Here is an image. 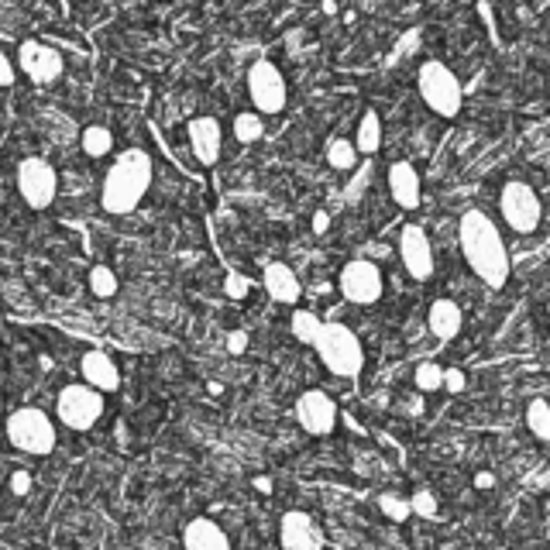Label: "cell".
I'll use <instances>...</instances> for the list:
<instances>
[{"instance_id":"obj_36","label":"cell","mask_w":550,"mask_h":550,"mask_svg":"<svg viewBox=\"0 0 550 550\" xmlns=\"http://www.w3.org/2000/svg\"><path fill=\"white\" fill-rule=\"evenodd\" d=\"M14 76H18V69H14V62L7 59L4 52H0V86H11Z\"/></svg>"},{"instance_id":"obj_4","label":"cell","mask_w":550,"mask_h":550,"mask_svg":"<svg viewBox=\"0 0 550 550\" xmlns=\"http://www.w3.org/2000/svg\"><path fill=\"white\" fill-rule=\"evenodd\" d=\"M416 86H420L423 104L434 110L437 117H458L461 114L465 90H461V80L454 76V69H447L440 59L423 62L420 76H416Z\"/></svg>"},{"instance_id":"obj_19","label":"cell","mask_w":550,"mask_h":550,"mask_svg":"<svg viewBox=\"0 0 550 550\" xmlns=\"http://www.w3.org/2000/svg\"><path fill=\"white\" fill-rule=\"evenodd\" d=\"M183 547L186 550H231V540H227V533L220 530L214 520L196 516V520L186 523V530H183Z\"/></svg>"},{"instance_id":"obj_21","label":"cell","mask_w":550,"mask_h":550,"mask_svg":"<svg viewBox=\"0 0 550 550\" xmlns=\"http://www.w3.org/2000/svg\"><path fill=\"white\" fill-rule=\"evenodd\" d=\"M355 148L358 155H375L382 148V121L375 110H365L358 121V131H355Z\"/></svg>"},{"instance_id":"obj_12","label":"cell","mask_w":550,"mask_h":550,"mask_svg":"<svg viewBox=\"0 0 550 550\" xmlns=\"http://www.w3.org/2000/svg\"><path fill=\"white\" fill-rule=\"evenodd\" d=\"M399 258H403V269L416 282H427L434 275V245H430L427 231L420 224H406L399 231Z\"/></svg>"},{"instance_id":"obj_37","label":"cell","mask_w":550,"mask_h":550,"mask_svg":"<svg viewBox=\"0 0 550 550\" xmlns=\"http://www.w3.org/2000/svg\"><path fill=\"white\" fill-rule=\"evenodd\" d=\"M327 227H330L327 210H317V214H313V234H327Z\"/></svg>"},{"instance_id":"obj_2","label":"cell","mask_w":550,"mask_h":550,"mask_svg":"<svg viewBox=\"0 0 550 550\" xmlns=\"http://www.w3.org/2000/svg\"><path fill=\"white\" fill-rule=\"evenodd\" d=\"M152 155L145 148H128L117 155V162L107 169L104 190H100V203L107 214H135L145 193L152 190Z\"/></svg>"},{"instance_id":"obj_14","label":"cell","mask_w":550,"mask_h":550,"mask_svg":"<svg viewBox=\"0 0 550 550\" xmlns=\"http://www.w3.org/2000/svg\"><path fill=\"white\" fill-rule=\"evenodd\" d=\"M279 544L282 550H324V533L310 513L289 509V513H282L279 523Z\"/></svg>"},{"instance_id":"obj_28","label":"cell","mask_w":550,"mask_h":550,"mask_svg":"<svg viewBox=\"0 0 550 550\" xmlns=\"http://www.w3.org/2000/svg\"><path fill=\"white\" fill-rule=\"evenodd\" d=\"M413 382H416V389H420V392L444 389V368H440L437 361H423V365H416Z\"/></svg>"},{"instance_id":"obj_22","label":"cell","mask_w":550,"mask_h":550,"mask_svg":"<svg viewBox=\"0 0 550 550\" xmlns=\"http://www.w3.org/2000/svg\"><path fill=\"white\" fill-rule=\"evenodd\" d=\"M327 165L337 172H351L358 165V148L351 138H334L327 145Z\"/></svg>"},{"instance_id":"obj_29","label":"cell","mask_w":550,"mask_h":550,"mask_svg":"<svg viewBox=\"0 0 550 550\" xmlns=\"http://www.w3.org/2000/svg\"><path fill=\"white\" fill-rule=\"evenodd\" d=\"M90 289H93V296H100V300H110V296H117V275H114V269H107V265H93V269H90Z\"/></svg>"},{"instance_id":"obj_5","label":"cell","mask_w":550,"mask_h":550,"mask_svg":"<svg viewBox=\"0 0 550 550\" xmlns=\"http://www.w3.org/2000/svg\"><path fill=\"white\" fill-rule=\"evenodd\" d=\"M7 440H11L18 451L45 458L55 451V423L49 420V413L35 410V406H21L7 416Z\"/></svg>"},{"instance_id":"obj_9","label":"cell","mask_w":550,"mask_h":550,"mask_svg":"<svg viewBox=\"0 0 550 550\" xmlns=\"http://www.w3.org/2000/svg\"><path fill=\"white\" fill-rule=\"evenodd\" d=\"M337 286H341L344 300L358 303V306L379 303L382 293H385L382 269L372 262V258H351V262L341 269V275H337Z\"/></svg>"},{"instance_id":"obj_10","label":"cell","mask_w":550,"mask_h":550,"mask_svg":"<svg viewBox=\"0 0 550 550\" xmlns=\"http://www.w3.org/2000/svg\"><path fill=\"white\" fill-rule=\"evenodd\" d=\"M18 193L31 210H49L59 193V176L45 159H25L18 165Z\"/></svg>"},{"instance_id":"obj_34","label":"cell","mask_w":550,"mask_h":550,"mask_svg":"<svg viewBox=\"0 0 550 550\" xmlns=\"http://www.w3.org/2000/svg\"><path fill=\"white\" fill-rule=\"evenodd\" d=\"M245 348H248V334H245V330H231V334H227V351H231V355H241Z\"/></svg>"},{"instance_id":"obj_30","label":"cell","mask_w":550,"mask_h":550,"mask_svg":"<svg viewBox=\"0 0 550 550\" xmlns=\"http://www.w3.org/2000/svg\"><path fill=\"white\" fill-rule=\"evenodd\" d=\"M379 509H382L385 516H389L392 523H406L413 516L410 499H403V495H392V492L379 495Z\"/></svg>"},{"instance_id":"obj_11","label":"cell","mask_w":550,"mask_h":550,"mask_svg":"<svg viewBox=\"0 0 550 550\" xmlns=\"http://www.w3.org/2000/svg\"><path fill=\"white\" fill-rule=\"evenodd\" d=\"M18 66H21V73H25L31 83L49 86V83H55L62 76L66 62H62V55L55 52L52 45L28 38V42H21V49H18Z\"/></svg>"},{"instance_id":"obj_17","label":"cell","mask_w":550,"mask_h":550,"mask_svg":"<svg viewBox=\"0 0 550 550\" xmlns=\"http://www.w3.org/2000/svg\"><path fill=\"white\" fill-rule=\"evenodd\" d=\"M262 282H265V293H269L275 303H296L303 296L300 275L289 269L286 262H269V265H265Z\"/></svg>"},{"instance_id":"obj_39","label":"cell","mask_w":550,"mask_h":550,"mask_svg":"<svg viewBox=\"0 0 550 550\" xmlns=\"http://www.w3.org/2000/svg\"><path fill=\"white\" fill-rule=\"evenodd\" d=\"M478 14H482V18H485V25H489V31H492V38H495V21H492V7H489V4H485V0H482V4H478Z\"/></svg>"},{"instance_id":"obj_31","label":"cell","mask_w":550,"mask_h":550,"mask_svg":"<svg viewBox=\"0 0 550 550\" xmlns=\"http://www.w3.org/2000/svg\"><path fill=\"white\" fill-rule=\"evenodd\" d=\"M410 509H413V516H423V520H434L437 516V495L430 492V489H416L413 492V499H410Z\"/></svg>"},{"instance_id":"obj_35","label":"cell","mask_w":550,"mask_h":550,"mask_svg":"<svg viewBox=\"0 0 550 550\" xmlns=\"http://www.w3.org/2000/svg\"><path fill=\"white\" fill-rule=\"evenodd\" d=\"M11 492L14 495H28L31 492V475H28V471H14V475H11Z\"/></svg>"},{"instance_id":"obj_6","label":"cell","mask_w":550,"mask_h":550,"mask_svg":"<svg viewBox=\"0 0 550 550\" xmlns=\"http://www.w3.org/2000/svg\"><path fill=\"white\" fill-rule=\"evenodd\" d=\"M499 210L502 220L513 227L516 234H533L540 227V217H544V203H540L537 190L523 179H509L499 193Z\"/></svg>"},{"instance_id":"obj_23","label":"cell","mask_w":550,"mask_h":550,"mask_svg":"<svg viewBox=\"0 0 550 550\" xmlns=\"http://www.w3.org/2000/svg\"><path fill=\"white\" fill-rule=\"evenodd\" d=\"M265 135V121L258 110H241L238 117H234V138L241 141V145H255V141H262Z\"/></svg>"},{"instance_id":"obj_18","label":"cell","mask_w":550,"mask_h":550,"mask_svg":"<svg viewBox=\"0 0 550 550\" xmlns=\"http://www.w3.org/2000/svg\"><path fill=\"white\" fill-rule=\"evenodd\" d=\"M80 368H83L86 385H93L97 392H117L121 389V372H117L114 358L104 355V351H86Z\"/></svg>"},{"instance_id":"obj_42","label":"cell","mask_w":550,"mask_h":550,"mask_svg":"<svg viewBox=\"0 0 550 550\" xmlns=\"http://www.w3.org/2000/svg\"><path fill=\"white\" fill-rule=\"evenodd\" d=\"M0 337H4V317H0Z\"/></svg>"},{"instance_id":"obj_33","label":"cell","mask_w":550,"mask_h":550,"mask_svg":"<svg viewBox=\"0 0 550 550\" xmlns=\"http://www.w3.org/2000/svg\"><path fill=\"white\" fill-rule=\"evenodd\" d=\"M465 385H468V379H465V372H461V368H444V389L447 392H454V396H458V392H465Z\"/></svg>"},{"instance_id":"obj_20","label":"cell","mask_w":550,"mask_h":550,"mask_svg":"<svg viewBox=\"0 0 550 550\" xmlns=\"http://www.w3.org/2000/svg\"><path fill=\"white\" fill-rule=\"evenodd\" d=\"M461 324H465V313L454 300H434L427 313V327L437 341H454L461 334Z\"/></svg>"},{"instance_id":"obj_15","label":"cell","mask_w":550,"mask_h":550,"mask_svg":"<svg viewBox=\"0 0 550 550\" xmlns=\"http://www.w3.org/2000/svg\"><path fill=\"white\" fill-rule=\"evenodd\" d=\"M186 135H190V148H193V155H196V162L200 165H214L220 159L224 131H220L217 117H193L190 128H186Z\"/></svg>"},{"instance_id":"obj_26","label":"cell","mask_w":550,"mask_h":550,"mask_svg":"<svg viewBox=\"0 0 550 550\" xmlns=\"http://www.w3.org/2000/svg\"><path fill=\"white\" fill-rule=\"evenodd\" d=\"M526 427L537 440H550V403L547 399H530L526 406Z\"/></svg>"},{"instance_id":"obj_7","label":"cell","mask_w":550,"mask_h":550,"mask_svg":"<svg viewBox=\"0 0 550 550\" xmlns=\"http://www.w3.org/2000/svg\"><path fill=\"white\" fill-rule=\"evenodd\" d=\"M55 413L69 430H90L97 427V420L104 416V392H97L93 385H66L55 399Z\"/></svg>"},{"instance_id":"obj_24","label":"cell","mask_w":550,"mask_h":550,"mask_svg":"<svg viewBox=\"0 0 550 550\" xmlns=\"http://www.w3.org/2000/svg\"><path fill=\"white\" fill-rule=\"evenodd\" d=\"M80 145L90 159H104V155H110V148H114V135H110V128H104V124H90L83 131Z\"/></svg>"},{"instance_id":"obj_38","label":"cell","mask_w":550,"mask_h":550,"mask_svg":"<svg viewBox=\"0 0 550 550\" xmlns=\"http://www.w3.org/2000/svg\"><path fill=\"white\" fill-rule=\"evenodd\" d=\"M475 485H478V489H492V485H495V475H492V471H478V475H475Z\"/></svg>"},{"instance_id":"obj_32","label":"cell","mask_w":550,"mask_h":550,"mask_svg":"<svg viewBox=\"0 0 550 550\" xmlns=\"http://www.w3.org/2000/svg\"><path fill=\"white\" fill-rule=\"evenodd\" d=\"M224 293L231 296V300H245V296H248V279H245V275H227Z\"/></svg>"},{"instance_id":"obj_25","label":"cell","mask_w":550,"mask_h":550,"mask_svg":"<svg viewBox=\"0 0 550 550\" xmlns=\"http://www.w3.org/2000/svg\"><path fill=\"white\" fill-rule=\"evenodd\" d=\"M289 327H293L296 341L310 344V348H313V344H317V337H320V327H324V320H320L313 310H296L293 313V324H289Z\"/></svg>"},{"instance_id":"obj_41","label":"cell","mask_w":550,"mask_h":550,"mask_svg":"<svg viewBox=\"0 0 550 550\" xmlns=\"http://www.w3.org/2000/svg\"><path fill=\"white\" fill-rule=\"evenodd\" d=\"M324 14H337V4H334V0H324Z\"/></svg>"},{"instance_id":"obj_27","label":"cell","mask_w":550,"mask_h":550,"mask_svg":"<svg viewBox=\"0 0 550 550\" xmlns=\"http://www.w3.org/2000/svg\"><path fill=\"white\" fill-rule=\"evenodd\" d=\"M355 176L348 179V186H344V203H358L361 196H365V190L372 186V162H365V165H355Z\"/></svg>"},{"instance_id":"obj_1","label":"cell","mask_w":550,"mask_h":550,"mask_svg":"<svg viewBox=\"0 0 550 550\" xmlns=\"http://www.w3.org/2000/svg\"><path fill=\"white\" fill-rule=\"evenodd\" d=\"M461 255H465L468 269L478 275L489 289H502L509 282L513 262H509L506 241H502L495 220L485 210H468L458 224Z\"/></svg>"},{"instance_id":"obj_43","label":"cell","mask_w":550,"mask_h":550,"mask_svg":"<svg viewBox=\"0 0 550 550\" xmlns=\"http://www.w3.org/2000/svg\"><path fill=\"white\" fill-rule=\"evenodd\" d=\"M0 506H4V492H0Z\"/></svg>"},{"instance_id":"obj_13","label":"cell","mask_w":550,"mask_h":550,"mask_svg":"<svg viewBox=\"0 0 550 550\" xmlns=\"http://www.w3.org/2000/svg\"><path fill=\"white\" fill-rule=\"evenodd\" d=\"M296 420H300V427L306 430V434L327 437L330 430L337 427V406H334V399H330L324 389L303 392V396L296 399Z\"/></svg>"},{"instance_id":"obj_16","label":"cell","mask_w":550,"mask_h":550,"mask_svg":"<svg viewBox=\"0 0 550 550\" xmlns=\"http://www.w3.org/2000/svg\"><path fill=\"white\" fill-rule=\"evenodd\" d=\"M389 193L399 210H416L423 200L420 172H416L410 162H392L389 165Z\"/></svg>"},{"instance_id":"obj_3","label":"cell","mask_w":550,"mask_h":550,"mask_svg":"<svg viewBox=\"0 0 550 550\" xmlns=\"http://www.w3.org/2000/svg\"><path fill=\"white\" fill-rule=\"evenodd\" d=\"M317 355L324 361V368L337 379H358L361 368H365V348H361L358 334L344 324H324L317 337Z\"/></svg>"},{"instance_id":"obj_40","label":"cell","mask_w":550,"mask_h":550,"mask_svg":"<svg viewBox=\"0 0 550 550\" xmlns=\"http://www.w3.org/2000/svg\"><path fill=\"white\" fill-rule=\"evenodd\" d=\"M255 489L258 492H272V482H269V478H255Z\"/></svg>"},{"instance_id":"obj_8","label":"cell","mask_w":550,"mask_h":550,"mask_svg":"<svg viewBox=\"0 0 550 550\" xmlns=\"http://www.w3.org/2000/svg\"><path fill=\"white\" fill-rule=\"evenodd\" d=\"M248 97L258 114H282L289 100L286 80H282L279 66L269 59H255L248 69Z\"/></svg>"}]
</instances>
